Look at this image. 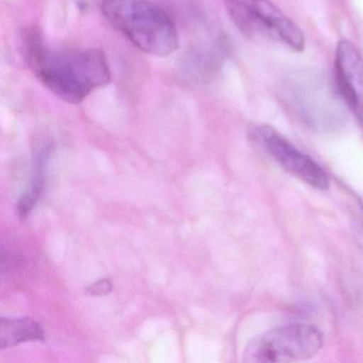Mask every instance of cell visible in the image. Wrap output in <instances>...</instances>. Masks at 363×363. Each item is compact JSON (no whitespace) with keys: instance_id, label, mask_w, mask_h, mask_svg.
Segmentation results:
<instances>
[{"instance_id":"6da1fadb","label":"cell","mask_w":363,"mask_h":363,"mask_svg":"<svg viewBox=\"0 0 363 363\" xmlns=\"http://www.w3.org/2000/svg\"><path fill=\"white\" fill-rule=\"evenodd\" d=\"M22 38L27 65L65 103L78 105L111 80L109 63L101 50L50 48L35 28L27 29Z\"/></svg>"},{"instance_id":"277c9868","label":"cell","mask_w":363,"mask_h":363,"mask_svg":"<svg viewBox=\"0 0 363 363\" xmlns=\"http://www.w3.org/2000/svg\"><path fill=\"white\" fill-rule=\"evenodd\" d=\"M238 30L252 40H271L295 52L305 50L303 31L269 0H224Z\"/></svg>"},{"instance_id":"7a4b0ae2","label":"cell","mask_w":363,"mask_h":363,"mask_svg":"<svg viewBox=\"0 0 363 363\" xmlns=\"http://www.w3.org/2000/svg\"><path fill=\"white\" fill-rule=\"evenodd\" d=\"M108 23L146 54L167 57L177 50L178 31L171 16L148 0H104Z\"/></svg>"},{"instance_id":"8992f818","label":"cell","mask_w":363,"mask_h":363,"mask_svg":"<svg viewBox=\"0 0 363 363\" xmlns=\"http://www.w3.org/2000/svg\"><path fill=\"white\" fill-rule=\"evenodd\" d=\"M255 135L282 169L316 190L325 191L329 188V178L324 169L275 129L263 125L256 129Z\"/></svg>"},{"instance_id":"3957f363","label":"cell","mask_w":363,"mask_h":363,"mask_svg":"<svg viewBox=\"0 0 363 363\" xmlns=\"http://www.w3.org/2000/svg\"><path fill=\"white\" fill-rule=\"evenodd\" d=\"M281 96L294 113L318 130L335 128L345 120L346 105L335 84L320 74H292L282 84Z\"/></svg>"},{"instance_id":"ba28073f","label":"cell","mask_w":363,"mask_h":363,"mask_svg":"<svg viewBox=\"0 0 363 363\" xmlns=\"http://www.w3.org/2000/svg\"><path fill=\"white\" fill-rule=\"evenodd\" d=\"M45 333L37 320L29 318H1L0 348L5 350L24 342L43 341Z\"/></svg>"},{"instance_id":"30bf717a","label":"cell","mask_w":363,"mask_h":363,"mask_svg":"<svg viewBox=\"0 0 363 363\" xmlns=\"http://www.w3.org/2000/svg\"><path fill=\"white\" fill-rule=\"evenodd\" d=\"M361 211H362V213H363V203H361Z\"/></svg>"},{"instance_id":"52a82bcc","label":"cell","mask_w":363,"mask_h":363,"mask_svg":"<svg viewBox=\"0 0 363 363\" xmlns=\"http://www.w3.org/2000/svg\"><path fill=\"white\" fill-rule=\"evenodd\" d=\"M335 84L346 108L363 126V56L347 40L335 48Z\"/></svg>"},{"instance_id":"9c48e42d","label":"cell","mask_w":363,"mask_h":363,"mask_svg":"<svg viewBox=\"0 0 363 363\" xmlns=\"http://www.w3.org/2000/svg\"><path fill=\"white\" fill-rule=\"evenodd\" d=\"M113 289V284L108 278L97 280L94 284H89L86 288V294L91 296H105L109 294Z\"/></svg>"},{"instance_id":"5b68a950","label":"cell","mask_w":363,"mask_h":363,"mask_svg":"<svg viewBox=\"0 0 363 363\" xmlns=\"http://www.w3.org/2000/svg\"><path fill=\"white\" fill-rule=\"evenodd\" d=\"M324 346L322 331L308 323H291L265 331L250 340L244 362H301L315 357Z\"/></svg>"}]
</instances>
